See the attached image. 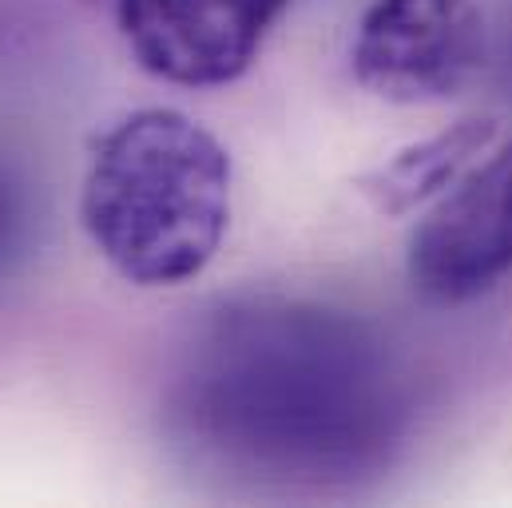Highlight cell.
Returning a JSON list of instances; mask_svg holds the SVG:
<instances>
[{
    "label": "cell",
    "mask_w": 512,
    "mask_h": 508,
    "mask_svg": "<svg viewBox=\"0 0 512 508\" xmlns=\"http://www.w3.org/2000/svg\"><path fill=\"white\" fill-rule=\"evenodd\" d=\"M32 239V203L24 183L0 163V274L16 266Z\"/></svg>",
    "instance_id": "52a82bcc"
},
{
    "label": "cell",
    "mask_w": 512,
    "mask_h": 508,
    "mask_svg": "<svg viewBox=\"0 0 512 508\" xmlns=\"http://www.w3.org/2000/svg\"><path fill=\"white\" fill-rule=\"evenodd\" d=\"M235 167L215 131L175 108H135L108 124L80 183V227L131 286L195 282L231 227Z\"/></svg>",
    "instance_id": "7a4b0ae2"
},
{
    "label": "cell",
    "mask_w": 512,
    "mask_h": 508,
    "mask_svg": "<svg viewBox=\"0 0 512 508\" xmlns=\"http://www.w3.org/2000/svg\"><path fill=\"white\" fill-rule=\"evenodd\" d=\"M183 437L211 461L282 485L378 469L405 425L393 354L358 318L282 298L211 314L175 374Z\"/></svg>",
    "instance_id": "6da1fadb"
},
{
    "label": "cell",
    "mask_w": 512,
    "mask_h": 508,
    "mask_svg": "<svg viewBox=\"0 0 512 508\" xmlns=\"http://www.w3.org/2000/svg\"><path fill=\"white\" fill-rule=\"evenodd\" d=\"M405 274L425 302L461 306L512 274V139L489 147L417 223Z\"/></svg>",
    "instance_id": "277c9868"
},
{
    "label": "cell",
    "mask_w": 512,
    "mask_h": 508,
    "mask_svg": "<svg viewBox=\"0 0 512 508\" xmlns=\"http://www.w3.org/2000/svg\"><path fill=\"white\" fill-rule=\"evenodd\" d=\"M493 143H497L493 116H465L457 124L393 151L385 163L358 175L354 187L378 215L401 219L409 211L433 207Z\"/></svg>",
    "instance_id": "8992f818"
},
{
    "label": "cell",
    "mask_w": 512,
    "mask_h": 508,
    "mask_svg": "<svg viewBox=\"0 0 512 508\" xmlns=\"http://www.w3.org/2000/svg\"><path fill=\"white\" fill-rule=\"evenodd\" d=\"M481 64L485 12L477 0H370L350 40L354 80L401 108L457 96Z\"/></svg>",
    "instance_id": "3957f363"
},
{
    "label": "cell",
    "mask_w": 512,
    "mask_h": 508,
    "mask_svg": "<svg viewBox=\"0 0 512 508\" xmlns=\"http://www.w3.org/2000/svg\"><path fill=\"white\" fill-rule=\"evenodd\" d=\"M131 60L175 88H223L251 72L290 0H112Z\"/></svg>",
    "instance_id": "5b68a950"
}]
</instances>
